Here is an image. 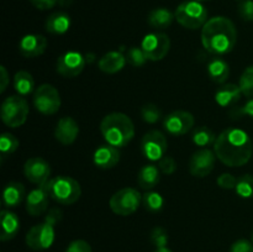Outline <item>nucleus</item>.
Segmentation results:
<instances>
[{
  "mask_svg": "<svg viewBox=\"0 0 253 252\" xmlns=\"http://www.w3.org/2000/svg\"><path fill=\"white\" fill-rule=\"evenodd\" d=\"M214 152L217 160L227 167H242L251 160L253 143L245 130L229 127L216 137Z\"/></svg>",
  "mask_w": 253,
  "mask_h": 252,
  "instance_id": "f257e3e1",
  "label": "nucleus"
},
{
  "mask_svg": "<svg viewBox=\"0 0 253 252\" xmlns=\"http://www.w3.org/2000/svg\"><path fill=\"white\" fill-rule=\"evenodd\" d=\"M237 30L234 22L225 16H215L202 29L203 47L214 56H224L235 48Z\"/></svg>",
  "mask_w": 253,
  "mask_h": 252,
  "instance_id": "f03ea898",
  "label": "nucleus"
},
{
  "mask_svg": "<svg viewBox=\"0 0 253 252\" xmlns=\"http://www.w3.org/2000/svg\"><path fill=\"white\" fill-rule=\"evenodd\" d=\"M100 132L106 143L123 148L132 141L135 136V125L124 113H110L100 123Z\"/></svg>",
  "mask_w": 253,
  "mask_h": 252,
  "instance_id": "7ed1b4c3",
  "label": "nucleus"
},
{
  "mask_svg": "<svg viewBox=\"0 0 253 252\" xmlns=\"http://www.w3.org/2000/svg\"><path fill=\"white\" fill-rule=\"evenodd\" d=\"M49 197L61 205H72L81 199L82 187L69 175H57L43 185Z\"/></svg>",
  "mask_w": 253,
  "mask_h": 252,
  "instance_id": "20e7f679",
  "label": "nucleus"
},
{
  "mask_svg": "<svg viewBox=\"0 0 253 252\" xmlns=\"http://www.w3.org/2000/svg\"><path fill=\"white\" fill-rule=\"evenodd\" d=\"M208 15L209 12H208L205 5L200 1H195V0L183 1L182 4L178 5L174 11V16L178 24L188 30L203 29V26L209 20Z\"/></svg>",
  "mask_w": 253,
  "mask_h": 252,
  "instance_id": "39448f33",
  "label": "nucleus"
},
{
  "mask_svg": "<svg viewBox=\"0 0 253 252\" xmlns=\"http://www.w3.org/2000/svg\"><path fill=\"white\" fill-rule=\"evenodd\" d=\"M29 111V104L24 96H7L1 104V120L9 127H20L26 123Z\"/></svg>",
  "mask_w": 253,
  "mask_h": 252,
  "instance_id": "423d86ee",
  "label": "nucleus"
},
{
  "mask_svg": "<svg viewBox=\"0 0 253 252\" xmlns=\"http://www.w3.org/2000/svg\"><path fill=\"white\" fill-rule=\"evenodd\" d=\"M142 203V194L135 188H123L111 195L109 200L110 209L114 214L128 216L133 214Z\"/></svg>",
  "mask_w": 253,
  "mask_h": 252,
  "instance_id": "0eeeda50",
  "label": "nucleus"
},
{
  "mask_svg": "<svg viewBox=\"0 0 253 252\" xmlns=\"http://www.w3.org/2000/svg\"><path fill=\"white\" fill-rule=\"evenodd\" d=\"M54 224L51 220L44 217L43 222L34 225L31 229L27 231L25 242L27 247L35 251H44L49 249L53 245L54 237H56V231H54Z\"/></svg>",
  "mask_w": 253,
  "mask_h": 252,
  "instance_id": "6e6552de",
  "label": "nucleus"
},
{
  "mask_svg": "<svg viewBox=\"0 0 253 252\" xmlns=\"http://www.w3.org/2000/svg\"><path fill=\"white\" fill-rule=\"evenodd\" d=\"M34 106L39 113L43 115H53L61 108V95L59 91L52 84H41L37 86L32 96Z\"/></svg>",
  "mask_w": 253,
  "mask_h": 252,
  "instance_id": "1a4fd4ad",
  "label": "nucleus"
},
{
  "mask_svg": "<svg viewBox=\"0 0 253 252\" xmlns=\"http://www.w3.org/2000/svg\"><path fill=\"white\" fill-rule=\"evenodd\" d=\"M141 153L151 162L163 158L168 150V141L165 133L160 130H151L141 138Z\"/></svg>",
  "mask_w": 253,
  "mask_h": 252,
  "instance_id": "9d476101",
  "label": "nucleus"
},
{
  "mask_svg": "<svg viewBox=\"0 0 253 252\" xmlns=\"http://www.w3.org/2000/svg\"><path fill=\"white\" fill-rule=\"evenodd\" d=\"M140 47L150 61H162L170 49V40L163 32H151L143 37Z\"/></svg>",
  "mask_w": 253,
  "mask_h": 252,
  "instance_id": "9b49d317",
  "label": "nucleus"
},
{
  "mask_svg": "<svg viewBox=\"0 0 253 252\" xmlns=\"http://www.w3.org/2000/svg\"><path fill=\"white\" fill-rule=\"evenodd\" d=\"M215 161H216V155L214 151L209 148H200L195 151L189 158V167L190 174L197 178H204L212 172L215 167Z\"/></svg>",
  "mask_w": 253,
  "mask_h": 252,
  "instance_id": "f8f14e48",
  "label": "nucleus"
},
{
  "mask_svg": "<svg viewBox=\"0 0 253 252\" xmlns=\"http://www.w3.org/2000/svg\"><path fill=\"white\" fill-rule=\"evenodd\" d=\"M194 116L185 110H175L163 119V127L169 135L183 136L194 126Z\"/></svg>",
  "mask_w": 253,
  "mask_h": 252,
  "instance_id": "ddd939ff",
  "label": "nucleus"
},
{
  "mask_svg": "<svg viewBox=\"0 0 253 252\" xmlns=\"http://www.w3.org/2000/svg\"><path fill=\"white\" fill-rule=\"evenodd\" d=\"M85 56L77 51H68L57 59V73L64 78H74L79 76L85 68Z\"/></svg>",
  "mask_w": 253,
  "mask_h": 252,
  "instance_id": "4468645a",
  "label": "nucleus"
},
{
  "mask_svg": "<svg viewBox=\"0 0 253 252\" xmlns=\"http://www.w3.org/2000/svg\"><path fill=\"white\" fill-rule=\"evenodd\" d=\"M24 174L27 180L37 185H44L51 178V166L41 157H31L25 162Z\"/></svg>",
  "mask_w": 253,
  "mask_h": 252,
  "instance_id": "2eb2a0df",
  "label": "nucleus"
},
{
  "mask_svg": "<svg viewBox=\"0 0 253 252\" xmlns=\"http://www.w3.org/2000/svg\"><path fill=\"white\" fill-rule=\"evenodd\" d=\"M47 48V39L39 34L25 35L19 42V51L25 58H35L44 53Z\"/></svg>",
  "mask_w": 253,
  "mask_h": 252,
  "instance_id": "dca6fc26",
  "label": "nucleus"
},
{
  "mask_svg": "<svg viewBox=\"0 0 253 252\" xmlns=\"http://www.w3.org/2000/svg\"><path fill=\"white\" fill-rule=\"evenodd\" d=\"M79 135V125L71 116H63L57 121L54 128V137L59 143L69 146L77 140Z\"/></svg>",
  "mask_w": 253,
  "mask_h": 252,
  "instance_id": "f3484780",
  "label": "nucleus"
},
{
  "mask_svg": "<svg viewBox=\"0 0 253 252\" xmlns=\"http://www.w3.org/2000/svg\"><path fill=\"white\" fill-rule=\"evenodd\" d=\"M49 194L43 185H39V188L32 189L26 195V211L31 216H40L43 214L48 208Z\"/></svg>",
  "mask_w": 253,
  "mask_h": 252,
  "instance_id": "a211bd4d",
  "label": "nucleus"
},
{
  "mask_svg": "<svg viewBox=\"0 0 253 252\" xmlns=\"http://www.w3.org/2000/svg\"><path fill=\"white\" fill-rule=\"evenodd\" d=\"M120 150L109 143L100 145L93 155V162L100 169H111L120 162Z\"/></svg>",
  "mask_w": 253,
  "mask_h": 252,
  "instance_id": "6ab92c4d",
  "label": "nucleus"
},
{
  "mask_svg": "<svg viewBox=\"0 0 253 252\" xmlns=\"http://www.w3.org/2000/svg\"><path fill=\"white\" fill-rule=\"evenodd\" d=\"M242 95L244 94H242L240 85L234 83H224L217 88L216 93H215V101L221 108H229V106L236 105Z\"/></svg>",
  "mask_w": 253,
  "mask_h": 252,
  "instance_id": "aec40b11",
  "label": "nucleus"
},
{
  "mask_svg": "<svg viewBox=\"0 0 253 252\" xmlns=\"http://www.w3.org/2000/svg\"><path fill=\"white\" fill-rule=\"evenodd\" d=\"M127 63L126 56L121 51H110L99 59V69L104 73L115 74L124 69Z\"/></svg>",
  "mask_w": 253,
  "mask_h": 252,
  "instance_id": "412c9836",
  "label": "nucleus"
},
{
  "mask_svg": "<svg viewBox=\"0 0 253 252\" xmlns=\"http://www.w3.org/2000/svg\"><path fill=\"white\" fill-rule=\"evenodd\" d=\"M0 220H1V241H10L14 239L20 231V219L15 212L10 210L2 209L0 211Z\"/></svg>",
  "mask_w": 253,
  "mask_h": 252,
  "instance_id": "4be33fe9",
  "label": "nucleus"
},
{
  "mask_svg": "<svg viewBox=\"0 0 253 252\" xmlns=\"http://www.w3.org/2000/svg\"><path fill=\"white\" fill-rule=\"evenodd\" d=\"M161 180V169L158 166L150 163L140 168L137 173V183L141 189L152 190Z\"/></svg>",
  "mask_w": 253,
  "mask_h": 252,
  "instance_id": "5701e85b",
  "label": "nucleus"
},
{
  "mask_svg": "<svg viewBox=\"0 0 253 252\" xmlns=\"http://www.w3.org/2000/svg\"><path fill=\"white\" fill-rule=\"evenodd\" d=\"M26 193L24 184L19 182H10L2 190V204L5 208H16L24 202Z\"/></svg>",
  "mask_w": 253,
  "mask_h": 252,
  "instance_id": "b1692460",
  "label": "nucleus"
},
{
  "mask_svg": "<svg viewBox=\"0 0 253 252\" xmlns=\"http://www.w3.org/2000/svg\"><path fill=\"white\" fill-rule=\"evenodd\" d=\"M207 72L212 82L224 84L230 76V64L221 56H216L208 63Z\"/></svg>",
  "mask_w": 253,
  "mask_h": 252,
  "instance_id": "393cba45",
  "label": "nucleus"
},
{
  "mask_svg": "<svg viewBox=\"0 0 253 252\" xmlns=\"http://www.w3.org/2000/svg\"><path fill=\"white\" fill-rule=\"evenodd\" d=\"M46 31L52 35H63L71 27V16L64 11H56L46 20Z\"/></svg>",
  "mask_w": 253,
  "mask_h": 252,
  "instance_id": "a878e982",
  "label": "nucleus"
},
{
  "mask_svg": "<svg viewBox=\"0 0 253 252\" xmlns=\"http://www.w3.org/2000/svg\"><path fill=\"white\" fill-rule=\"evenodd\" d=\"M175 16L170 10L166 7H156L152 11H150L147 16V22L152 29L155 30H166L172 25Z\"/></svg>",
  "mask_w": 253,
  "mask_h": 252,
  "instance_id": "bb28decb",
  "label": "nucleus"
},
{
  "mask_svg": "<svg viewBox=\"0 0 253 252\" xmlns=\"http://www.w3.org/2000/svg\"><path fill=\"white\" fill-rule=\"evenodd\" d=\"M14 88L17 95L26 96L35 91V81L27 71H19L14 76Z\"/></svg>",
  "mask_w": 253,
  "mask_h": 252,
  "instance_id": "cd10ccee",
  "label": "nucleus"
},
{
  "mask_svg": "<svg viewBox=\"0 0 253 252\" xmlns=\"http://www.w3.org/2000/svg\"><path fill=\"white\" fill-rule=\"evenodd\" d=\"M216 137L217 136L215 135L214 131L208 127V126H198L193 131L192 135V140L194 142V145L200 148H208L211 145L214 146Z\"/></svg>",
  "mask_w": 253,
  "mask_h": 252,
  "instance_id": "c85d7f7f",
  "label": "nucleus"
},
{
  "mask_svg": "<svg viewBox=\"0 0 253 252\" xmlns=\"http://www.w3.org/2000/svg\"><path fill=\"white\" fill-rule=\"evenodd\" d=\"M142 204L147 211L160 212L165 207V199L158 192L146 190L145 194H142Z\"/></svg>",
  "mask_w": 253,
  "mask_h": 252,
  "instance_id": "c756f323",
  "label": "nucleus"
},
{
  "mask_svg": "<svg viewBox=\"0 0 253 252\" xmlns=\"http://www.w3.org/2000/svg\"><path fill=\"white\" fill-rule=\"evenodd\" d=\"M235 192L239 197L244 199H252L253 198V174H244L237 178Z\"/></svg>",
  "mask_w": 253,
  "mask_h": 252,
  "instance_id": "7c9ffc66",
  "label": "nucleus"
},
{
  "mask_svg": "<svg viewBox=\"0 0 253 252\" xmlns=\"http://www.w3.org/2000/svg\"><path fill=\"white\" fill-rule=\"evenodd\" d=\"M19 140L15 135L10 132H4L0 136V151L2 156L11 155L19 148Z\"/></svg>",
  "mask_w": 253,
  "mask_h": 252,
  "instance_id": "2f4dec72",
  "label": "nucleus"
},
{
  "mask_svg": "<svg viewBox=\"0 0 253 252\" xmlns=\"http://www.w3.org/2000/svg\"><path fill=\"white\" fill-rule=\"evenodd\" d=\"M239 85L245 96L250 99L253 98V64L247 67L244 73L241 74Z\"/></svg>",
  "mask_w": 253,
  "mask_h": 252,
  "instance_id": "473e14b6",
  "label": "nucleus"
},
{
  "mask_svg": "<svg viewBox=\"0 0 253 252\" xmlns=\"http://www.w3.org/2000/svg\"><path fill=\"white\" fill-rule=\"evenodd\" d=\"M125 56L128 63L132 67H142L148 61L147 56L145 54L143 49L137 46H132L130 48H127Z\"/></svg>",
  "mask_w": 253,
  "mask_h": 252,
  "instance_id": "72a5a7b5",
  "label": "nucleus"
},
{
  "mask_svg": "<svg viewBox=\"0 0 253 252\" xmlns=\"http://www.w3.org/2000/svg\"><path fill=\"white\" fill-rule=\"evenodd\" d=\"M141 118L147 124H156L162 118V110L152 103L145 104L141 108Z\"/></svg>",
  "mask_w": 253,
  "mask_h": 252,
  "instance_id": "f704fd0d",
  "label": "nucleus"
},
{
  "mask_svg": "<svg viewBox=\"0 0 253 252\" xmlns=\"http://www.w3.org/2000/svg\"><path fill=\"white\" fill-rule=\"evenodd\" d=\"M150 240L151 244H152L156 249H160V247H167L169 236H168V232L166 231L163 227L157 226L151 231Z\"/></svg>",
  "mask_w": 253,
  "mask_h": 252,
  "instance_id": "c9c22d12",
  "label": "nucleus"
},
{
  "mask_svg": "<svg viewBox=\"0 0 253 252\" xmlns=\"http://www.w3.org/2000/svg\"><path fill=\"white\" fill-rule=\"evenodd\" d=\"M240 17L244 21L252 22L253 21V0H242L237 7Z\"/></svg>",
  "mask_w": 253,
  "mask_h": 252,
  "instance_id": "e433bc0d",
  "label": "nucleus"
},
{
  "mask_svg": "<svg viewBox=\"0 0 253 252\" xmlns=\"http://www.w3.org/2000/svg\"><path fill=\"white\" fill-rule=\"evenodd\" d=\"M158 168L161 169V172L163 174H173V173L177 170V163H175L174 158L170 157V156H165L163 158H161L158 161Z\"/></svg>",
  "mask_w": 253,
  "mask_h": 252,
  "instance_id": "4c0bfd02",
  "label": "nucleus"
},
{
  "mask_svg": "<svg viewBox=\"0 0 253 252\" xmlns=\"http://www.w3.org/2000/svg\"><path fill=\"white\" fill-rule=\"evenodd\" d=\"M237 183V178L235 175H232L231 173H222L217 177L216 179V184L219 185L221 189H226V190H231L235 189Z\"/></svg>",
  "mask_w": 253,
  "mask_h": 252,
  "instance_id": "58836bf2",
  "label": "nucleus"
},
{
  "mask_svg": "<svg viewBox=\"0 0 253 252\" xmlns=\"http://www.w3.org/2000/svg\"><path fill=\"white\" fill-rule=\"evenodd\" d=\"M66 252H93V250L85 240H74L68 245Z\"/></svg>",
  "mask_w": 253,
  "mask_h": 252,
  "instance_id": "ea45409f",
  "label": "nucleus"
},
{
  "mask_svg": "<svg viewBox=\"0 0 253 252\" xmlns=\"http://www.w3.org/2000/svg\"><path fill=\"white\" fill-rule=\"evenodd\" d=\"M229 252H253V242L246 239L237 240L231 245Z\"/></svg>",
  "mask_w": 253,
  "mask_h": 252,
  "instance_id": "a19ab883",
  "label": "nucleus"
},
{
  "mask_svg": "<svg viewBox=\"0 0 253 252\" xmlns=\"http://www.w3.org/2000/svg\"><path fill=\"white\" fill-rule=\"evenodd\" d=\"M234 118H240V116H249V118L253 119V98L250 99L244 106L237 108L232 111L231 114Z\"/></svg>",
  "mask_w": 253,
  "mask_h": 252,
  "instance_id": "79ce46f5",
  "label": "nucleus"
},
{
  "mask_svg": "<svg viewBox=\"0 0 253 252\" xmlns=\"http://www.w3.org/2000/svg\"><path fill=\"white\" fill-rule=\"evenodd\" d=\"M30 2L39 10H49L58 4V0H30Z\"/></svg>",
  "mask_w": 253,
  "mask_h": 252,
  "instance_id": "37998d69",
  "label": "nucleus"
},
{
  "mask_svg": "<svg viewBox=\"0 0 253 252\" xmlns=\"http://www.w3.org/2000/svg\"><path fill=\"white\" fill-rule=\"evenodd\" d=\"M9 84V73L4 66L0 67V93H4Z\"/></svg>",
  "mask_w": 253,
  "mask_h": 252,
  "instance_id": "c03bdc74",
  "label": "nucleus"
},
{
  "mask_svg": "<svg viewBox=\"0 0 253 252\" xmlns=\"http://www.w3.org/2000/svg\"><path fill=\"white\" fill-rule=\"evenodd\" d=\"M58 4L62 6H68L72 4V0H58Z\"/></svg>",
  "mask_w": 253,
  "mask_h": 252,
  "instance_id": "a18cd8bd",
  "label": "nucleus"
},
{
  "mask_svg": "<svg viewBox=\"0 0 253 252\" xmlns=\"http://www.w3.org/2000/svg\"><path fill=\"white\" fill-rule=\"evenodd\" d=\"M153 252H172L168 247H160V249H156Z\"/></svg>",
  "mask_w": 253,
  "mask_h": 252,
  "instance_id": "49530a36",
  "label": "nucleus"
},
{
  "mask_svg": "<svg viewBox=\"0 0 253 252\" xmlns=\"http://www.w3.org/2000/svg\"><path fill=\"white\" fill-rule=\"evenodd\" d=\"M195 1H200V2H204V1H209V0H195Z\"/></svg>",
  "mask_w": 253,
  "mask_h": 252,
  "instance_id": "de8ad7c7",
  "label": "nucleus"
},
{
  "mask_svg": "<svg viewBox=\"0 0 253 252\" xmlns=\"http://www.w3.org/2000/svg\"><path fill=\"white\" fill-rule=\"evenodd\" d=\"M252 242H253V234H252Z\"/></svg>",
  "mask_w": 253,
  "mask_h": 252,
  "instance_id": "09e8293b",
  "label": "nucleus"
}]
</instances>
